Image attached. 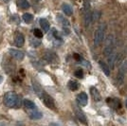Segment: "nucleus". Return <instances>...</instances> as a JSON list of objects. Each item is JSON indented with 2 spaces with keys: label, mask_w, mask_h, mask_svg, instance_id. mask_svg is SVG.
Masks as SVG:
<instances>
[{
  "label": "nucleus",
  "mask_w": 127,
  "mask_h": 126,
  "mask_svg": "<svg viewBox=\"0 0 127 126\" xmlns=\"http://www.w3.org/2000/svg\"><path fill=\"white\" fill-rule=\"evenodd\" d=\"M2 81H3V77L0 75V84H1V82H2Z\"/></svg>",
  "instance_id": "26"
},
{
  "label": "nucleus",
  "mask_w": 127,
  "mask_h": 126,
  "mask_svg": "<svg viewBox=\"0 0 127 126\" xmlns=\"http://www.w3.org/2000/svg\"><path fill=\"white\" fill-rule=\"evenodd\" d=\"M17 6L21 9H29L30 8V3L28 0H17Z\"/></svg>",
  "instance_id": "13"
},
{
  "label": "nucleus",
  "mask_w": 127,
  "mask_h": 126,
  "mask_svg": "<svg viewBox=\"0 0 127 126\" xmlns=\"http://www.w3.org/2000/svg\"><path fill=\"white\" fill-rule=\"evenodd\" d=\"M33 88H34V91H35V93H36V94H37L38 96L40 97V98H41V97L43 96V94L45 93V92H44V90L42 89V87H41L39 84H36L35 82L33 83Z\"/></svg>",
  "instance_id": "15"
},
{
  "label": "nucleus",
  "mask_w": 127,
  "mask_h": 126,
  "mask_svg": "<svg viewBox=\"0 0 127 126\" xmlns=\"http://www.w3.org/2000/svg\"><path fill=\"white\" fill-rule=\"evenodd\" d=\"M33 34H34V36L36 37V38H38V39H41L43 37V32H41V30H39V29H34Z\"/></svg>",
  "instance_id": "21"
},
{
  "label": "nucleus",
  "mask_w": 127,
  "mask_h": 126,
  "mask_svg": "<svg viewBox=\"0 0 127 126\" xmlns=\"http://www.w3.org/2000/svg\"><path fill=\"white\" fill-rule=\"evenodd\" d=\"M74 75H75V77H77V78H79V79H82V78L84 77V72H83L82 69H77L74 72Z\"/></svg>",
  "instance_id": "22"
},
{
  "label": "nucleus",
  "mask_w": 127,
  "mask_h": 126,
  "mask_svg": "<svg viewBox=\"0 0 127 126\" xmlns=\"http://www.w3.org/2000/svg\"><path fill=\"white\" fill-rule=\"evenodd\" d=\"M77 101L81 106H86V104L88 103V97L86 93L85 92H81L78 96H77Z\"/></svg>",
  "instance_id": "5"
},
{
  "label": "nucleus",
  "mask_w": 127,
  "mask_h": 126,
  "mask_svg": "<svg viewBox=\"0 0 127 126\" xmlns=\"http://www.w3.org/2000/svg\"><path fill=\"white\" fill-rule=\"evenodd\" d=\"M75 114H76L77 119H78L82 123H84V124H87V119H86L85 113H84L83 111L80 110L79 108H76V109H75Z\"/></svg>",
  "instance_id": "7"
},
{
  "label": "nucleus",
  "mask_w": 127,
  "mask_h": 126,
  "mask_svg": "<svg viewBox=\"0 0 127 126\" xmlns=\"http://www.w3.org/2000/svg\"><path fill=\"white\" fill-rule=\"evenodd\" d=\"M31 44H32V47H37L41 45V43L38 42V41H35V40H31Z\"/></svg>",
  "instance_id": "24"
},
{
  "label": "nucleus",
  "mask_w": 127,
  "mask_h": 126,
  "mask_svg": "<svg viewBox=\"0 0 127 126\" xmlns=\"http://www.w3.org/2000/svg\"><path fill=\"white\" fill-rule=\"evenodd\" d=\"M3 1H4V2H5V3H8V2H10V1H11V0H3Z\"/></svg>",
  "instance_id": "27"
},
{
  "label": "nucleus",
  "mask_w": 127,
  "mask_h": 126,
  "mask_svg": "<svg viewBox=\"0 0 127 126\" xmlns=\"http://www.w3.org/2000/svg\"><path fill=\"white\" fill-rule=\"evenodd\" d=\"M9 51H10V54L11 56L16 60H18V61H21L25 57V54H24V52H22L21 50H18L15 48H10Z\"/></svg>",
  "instance_id": "4"
},
{
  "label": "nucleus",
  "mask_w": 127,
  "mask_h": 126,
  "mask_svg": "<svg viewBox=\"0 0 127 126\" xmlns=\"http://www.w3.org/2000/svg\"><path fill=\"white\" fill-rule=\"evenodd\" d=\"M106 58H107V61H108V63H109V66L111 68H114L115 61H116V55H115V53H112L110 55H108Z\"/></svg>",
  "instance_id": "14"
},
{
  "label": "nucleus",
  "mask_w": 127,
  "mask_h": 126,
  "mask_svg": "<svg viewBox=\"0 0 127 126\" xmlns=\"http://www.w3.org/2000/svg\"><path fill=\"white\" fill-rule=\"evenodd\" d=\"M114 43H115V40H114L113 35H108L106 37L105 47H114Z\"/></svg>",
  "instance_id": "19"
},
{
  "label": "nucleus",
  "mask_w": 127,
  "mask_h": 126,
  "mask_svg": "<svg viewBox=\"0 0 127 126\" xmlns=\"http://www.w3.org/2000/svg\"><path fill=\"white\" fill-rule=\"evenodd\" d=\"M42 117L43 114L39 111H33L30 114V118L32 120H40V119H42Z\"/></svg>",
  "instance_id": "16"
},
{
  "label": "nucleus",
  "mask_w": 127,
  "mask_h": 126,
  "mask_svg": "<svg viewBox=\"0 0 127 126\" xmlns=\"http://www.w3.org/2000/svg\"><path fill=\"white\" fill-rule=\"evenodd\" d=\"M62 10H63L64 13L67 16L72 15V13H73V11H72L71 6H69L68 4H65V3L62 5Z\"/></svg>",
  "instance_id": "8"
},
{
  "label": "nucleus",
  "mask_w": 127,
  "mask_h": 126,
  "mask_svg": "<svg viewBox=\"0 0 127 126\" xmlns=\"http://www.w3.org/2000/svg\"><path fill=\"white\" fill-rule=\"evenodd\" d=\"M40 26L42 28V30L45 32H48L49 31V23L46 19H40Z\"/></svg>",
  "instance_id": "10"
},
{
  "label": "nucleus",
  "mask_w": 127,
  "mask_h": 126,
  "mask_svg": "<svg viewBox=\"0 0 127 126\" xmlns=\"http://www.w3.org/2000/svg\"><path fill=\"white\" fill-rule=\"evenodd\" d=\"M41 99L43 100L44 103H45V105H46L47 107L50 108V109H54V108H55L54 100H53V99L48 94H47V93H44V94H43V96L41 97Z\"/></svg>",
  "instance_id": "3"
},
{
  "label": "nucleus",
  "mask_w": 127,
  "mask_h": 126,
  "mask_svg": "<svg viewBox=\"0 0 127 126\" xmlns=\"http://www.w3.org/2000/svg\"><path fill=\"white\" fill-rule=\"evenodd\" d=\"M68 88L71 91H76V90L79 88V84L77 83V82H75V81H69L68 82Z\"/></svg>",
  "instance_id": "17"
},
{
  "label": "nucleus",
  "mask_w": 127,
  "mask_h": 126,
  "mask_svg": "<svg viewBox=\"0 0 127 126\" xmlns=\"http://www.w3.org/2000/svg\"><path fill=\"white\" fill-rule=\"evenodd\" d=\"M104 32H105V25L104 24H101L97 28L95 34H94V40H93L96 47H98L101 43V41L103 40Z\"/></svg>",
  "instance_id": "2"
},
{
  "label": "nucleus",
  "mask_w": 127,
  "mask_h": 126,
  "mask_svg": "<svg viewBox=\"0 0 127 126\" xmlns=\"http://www.w3.org/2000/svg\"><path fill=\"white\" fill-rule=\"evenodd\" d=\"M99 64H100V66H101V68L102 69V71L104 72L106 76H109L110 75V68H109V65L105 63L104 62H102V61H100L99 62Z\"/></svg>",
  "instance_id": "9"
},
{
  "label": "nucleus",
  "mask_w": 127,
  "mask_h": 126,
  "mask_svg": "<svg viewBox=\"0 0 127 126\" xmlns=\"http://www.w3.org/2000/svg\"><path fill=\"white\" fill-rule=\"evenodd\" d=\"M91 19H92V14L89 11H87L85 14V27H88L89 24L91 23Z\"/></svg>",
  "instance_id": "18"
},
{
  "label": "nucleus",
  "mask_w": 127,
  "mask_h": 126,
  "mask_svg": "<svg viewBox=\"0 0 127 126\" xmlns=\"http://www.w3.org/2000/svg\"><path fill=\"white\" fill-rule=\"evenodd\" d=\"M74 58L76 59V61H78V62L82 61V57H81V55H79V54H74Z\"/></svg>",
  "instance_id": "25"
},
{
  "label": "nucleus",
  "mask_w": 127,
  "mask_h": 126,
  "mask_svg": "<svg viewBox=\"0 0 127 126\" xmlns=\"http://www.w3.org/2000/svg\"><path fill=\"white\" fill-rule=\"evenodd\" d=\"M4 103L8 107H14L17 103L19 104V98L17 97L15 92L10 91L8 93H6L4 96Z\"/></svg>",
  "instance_id": "1"
},
{
  "label": "nucleus",
  "mask_w": 127,
  "mask_h": 126,
  "mask_svg": "<svg viewBox=\"0 0 127 126\" xmlns=\"http://www.w3.org/2000/svg\"><path fill=\"white\" fill-rule=\"evenodd\" d=\"M24 43H25V37H24V35L22 33H20V32H17L15 34V36H14V44H15V46L18 47H23Z\"/></svg>",
  "instance_id": "6"
},
{
  "label": "nucleus",
  "mask_w": 127,
  "mask_h": 126,
  "mask_svg": "<svg viewBox=\"0 0 127 126\" xmlns=\"http://www.w3.org/2000/svg\"><path fill=\"white\" fill-rule=\"evenodd\" d=\"M58 19L61 21V23L63 24V25H64V26H68L69 25V23L68 21L66 20V19H64L63 16H61V15H58Z\"/></svg>",
  "instance_id": "23"
},
{
  "label": "nucleus",
  "mask_w": 127,
  "mask_h": 126,
  "mask_svg": "<svg viewBox=\"0 0 127 126\" xmlns=\"http://www.w3.org/2000/svg\"><path fill=\"white\" fill-rule=\"evenodd\" d=\"M32 19H33V15H32V13L27 12V13L23 14V20L26 22V23H31L32 21Z\"/></svg>",
  "instance_id": "20"
},
{
  "label": "nucleus",
  "mask_w": 127,
  "mask_h": 126,
  "mask_svg": "<svg viewBox=\"0 0 127 126\" xmlns=\"http://www.w3.org/2000/svg\"><path fill=\"white\" fill-rule=\"evenodd\" d=\"M23 104L24 106L28 108V109H34L35 107H36V105L35 103L31 100H28V99H25V100H23Z\"/></svg>",
  "instance_id": "11"
},
{
  "label": "nucleus",
  "mask_w": 127,
  "mask_h": 126,
  "mask_svg": "<svg viewBox=\"0 0 127 126\" xmlns=\"http://www.w3.org/2000/svg\"><path fill=\"white\" fill-rule=\"evenodd\" d=\"M125 106H126V107H127V100H125Z\"/></svg>",
  "instance_id": "28"
},
{
  "label": "nucleus",
  "mask_w": 127,
  "mask_h": 126,
  "mask_svg": "<svg viewBox=\"0 0 127 126\" xmlns=\"http://www.w3.org/2000/svg\"><path fill=\"white\" fill-rule=\"evenodd\" d=\"M90 92H91V95H92L93 99L95 100L99 101V100H101V95H100L99 91L96 89L95 87H91V88H90Z\"/></svg>",
  "instance_id": "12"
}]
</instances>
